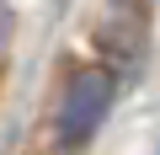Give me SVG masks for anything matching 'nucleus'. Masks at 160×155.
<instances>
[{
    "label": "nucleus",
    "instance_id": "1",
    "mask_svg": "<svg viewBox=\"0 0 160 155\" xmlns=\"http://www.w3.org/2000/svg\"><path fill=\"white\" fill-rule=\"evenodd\" d=\"M118 102V75L112 64H75L69 80H64V96H59V112H53V144L59 155H80L107 123Z\"/></svg>",
    "mask_w": 160,
    "mask_h": 155
},
{
    "label": "nucleus",
    "instance_id": "2",
    "mask_svg": "<svg viewBox=\"0 0 160 155\" xmlns=\"http://www.w3.org/2000/svg\"><path fill=\"white\" fill-rule=\"evenodd\" d=\"M11 38H16V11H11V0H0V70H6V54H11Z\"/></svg>",
    "mask_w": 160,
    "mask_h": 155
},
{
    "label": "nucleus",
    "instance_id": "3",
    "mask_svg": "<svg viewBox=\"0 0 160 155\" xmlns=\"http://www.w3.org/2000/svg\"><path fill=\"white\" fill-rule=\"evenodd\" d=\"M118 6H128V11H144V6H149V0H118Z\"/></svg>",
    "mask_w": 160,
    "mask_h": 155
},
{
    "label": "nucleus",
    "instance_id": "4",
    "mask_svg": "<svg viewBox=\"0 0 160 155\" xmlns=\"http://www.w3.org/2000/svg\"><path fill=\"white\" fill-rule=\"evenodd\" d=\"M53 6H59V11H64V6H69V0H53Z\"/></svg>",
    "mask_w": 160,
    "mask_h": 155
}]
</instances>
